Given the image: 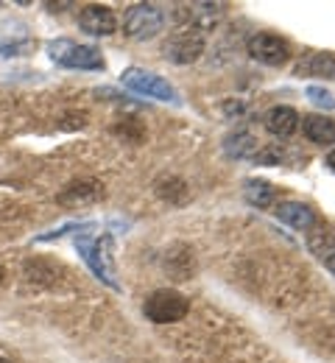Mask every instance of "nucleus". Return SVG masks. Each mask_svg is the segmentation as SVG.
<instances>
[{"mask_svg": "<svg viewBox=\"0 0 335 363\" xmlns=\"http://www.w3.org/2000/svg\"><path fill=\"white\" fill-rule=\"evenodd\" d=\"M76 249L81 255V260L90 266V272L96 274L103 285H109L112 291H120V282L115 279V255H112V238L109 235H101L93 238L87 232L76 235Z\"/></svg>", "mask_w": 335, "mask_h": 363, "instance_id": "f257e3e1", "label": "nucleus"}, {"mask_svg": "<svg viewBox=\"0 0 335 363\" xmlns=\"http://www.w3.org/2000/svg\"><path fill=\"white\" fill-rule=\"evenodd\" d=\"M165 28V11L157 6V3H135L126 17H123V31L126 37L145 43V40H154L159 31Z\"/></svg>", "mask_w": 335, "mask_h": 363, "instance_id": "f03ea898", "label": "nucleus"}, {"mask_svg": "<svg viewBox=\"0 0 335 363\" xmlns=\"http://www.w3.org/2000/svg\"><path fill=\"white\" fill-rule=\"evenodd\" d=\"M50 59L62 67H73V70H103L106 62L101 56V50L93 45H76L73 40H56L48 43Z\"/></svg>", "mask_w": 335, "mask_h": 363, "instance_id": "7ed1b4c3", "label": "nucleus"}, {"mask_svg": "<svg viewBox=\"0 0 335 363\" xmlns=\"http://www.w3.org/2000/svg\"><path fill=\"white\" fill-rule=\"evenodd\" d=\"M191 311V302L188 296H182L179 291H171V288H162V291H154L143 305V313L148 321L154 324H174V321H182Z\"/></svg>", "mask_w": 335, "mask_h": 363, "instance_id": "20e7f679", "label": "nucleus"}, {"mask_svg": "<svg viewBox=\"0 0 335 363\" xmlns=\"http://www.w3.org/2000/svg\"><path fill=\"white\" fill-rule=\"evenodd\" d=\"M204 37H207L204 28H198L193 23H182L165 43V59H171L176 65H191L204 53Z\"/></svg>", "mask_w": 335, "mask_h": 363, "instance_id": "39448f33", "label": "nucleus"}, {"mask_svg": "<svg viewBox=\"0 0 335 363\" xmlns=\"http://www.w3.org/2000/svg\"><path fill=\"white\" fill-rule=\"evenodd\" d=\"M123 84H126L129 90L140 92V95H148V98L179 104V92L174 90V84L165 82L162 76L151 73V70H140V67H129V70H123Z\"/></svg>", "mask_w": 335, "mask_h": 363, "instance_id": "423d86ee", "label": "nucleus"}, {"mask_svg": "<svg viewBox=\"0 0 335 363\" xmlns=\"http://www.w3.org/2000/svg\"><path fill=\"white\" fill-rule=\"evenodd\" d=\"M249 56L260 65H268V67H283L288 59H290V48L285 40L274 37V34H254L249 40Z\"/></svg>", "mask_w": 335, "mask_h": 363, "instance_id": "0eeeda50", "label": "nucleus"}, {"mask_svg": "<svg viewBox=\"0 0 335 363\" xmlns=\"http://www.w3.org/2000/svg\"><path fill=\"white\" fill-rule=\"evenodd\" d=\"M79 26H81V31H87V34H93V37H109V34H115L118 20H115V11H112L109 6L90 3V6L81 9Z\"/></svg>", "mask_w": 335, "mask_h": 363, "instance_id": "6e6552de", "label": "nucleus"}, {"mask_svg": "<svg viewBox=\"0 0 335 363\" xmlns=\"http://www.w3.org/2000/svg\"><path fill=\"white\" fill-rule=\"evenodd\" d=\"M103 196V184L96 179L73 182L59 193V204L64 207H81V204H93Z\"/></svg>", "mask_w": 335, "mask_h": 363, "instance_id": "1a4fd4ad", "label": "nucleus"}, {"mask_svg": "<svg viewBox=\"0 0 335 363\" xmlns=\"http://www.w3.org/2000/svg\"><path fill=\"white\" fill-rule=\"evenodd\" d=\"M307 249L335 274V229L330 227L307 229Z\"/></svg>", "mask_w": 335, "mask_h": 363, "instance_id": "9d476101", "label": "nucleus"}, {"mask_svg": "<svg viewBox=\"0 0 335 363\" xmlns=\"http://www.w3.org/2000/svg\"><path fill=\"white\" fill-rule=\"evenodd\" d=\"M274 216L283 224L299 229V232H307V229L316 227V213L307 204H302V201H283V204H277L274 207Z\"/></svg>", "mask_w": 335, "mask_h": 363, "instance_id": "9b49d317", "label": "nucleus"}, {"mask_svg": "<svg viewBox=\"0 0 335 363\" xmlns=\"http://www.w3.org/2000/svg\"><path fill=\"white\" fill-rule=\"evenodd\" d=\"M296 126H299V115H296V109H290V106H274V109L266 115V129L274 137H280V140H285V137L293 135Z\"/></svg>", "mask_w": 335, "mask_h": 363, "instance_id": "f8f14e48", "label": "nucleus"}, {"mask_svg": "<svg viewBox=\"0 0 335 363\" xmlns=\"http://www.w3.org/2000/svg\"><path fill=\"white\" fill-rule=\"evenodd\" d=\"M302 129H305L307 140L316 143V145H330V143H335V121L324 118V115H307L305 123H302Z\"/></svg>", "mask_w": 335, "mask_h": 363, "instance_id": "ddd939ff", "label": "nucleus"}, {"mask_svg": "<svg viewBox=\"0 0 335 363\" xmlns=\"http://www.w3.org/2000/svg\"><path fill=\"white\" fill-rule=\"evenodd\" d=\"M296 73L302 76H322V79H335V53H310L305 62H299Z\"/></svg>", "mask_w": 335, "mask_h": 363, "instance_id": "4468645a", "label": "nucleus"}, {"mask_svg": "<svg viewBox=\"0 0 335 363\" xmlns=\"http://www.w3.org/2000/svg\"><path fill=\"white\" fill-rule=\"evenodd\" d=\"M243 193H246V201L251 207H271L274 204V196H277L274 187L266 179H246Z\"/></svg>", "mask_w": 335, "mask_h": 363, "instance_id": "2eb2a0df", "label": "nucleus"}, {"mask_svg": "<svg viewBox=\"0 0 335 363\" xmlns=\"http://www.w3.org/2000/svg\"><path fill=\"white\" fill-rule=\"evenodd\" d=\"M260 148H257V140L249 135V132H238L235 137H227V154L243 160V157H254Z\"/></svg>", "mask_w": 335, "mask_h": 363, "instance_id": "dca6fc26", "label": "nucleus"}, {"mask_svg": "<svg viewBox=\"0 0 335 363\" xmlns=\"http://www.w3.org/2000/svg\"><path fill=\"white\" fill-rule=\"evenodd\" d=\"M56 266L48 263V260H34V263H28L25 266V277L31 279V282H53V277H56Z\"/></svg>", "mask_w": 335, "mask_h": 363, "instance_id": "f3484780", "label": "nucleus"}, {"mask_svg": "<svg viewBox=\"0 0 335 363\" xmlns=\"http://www.w3.org/2000/svg\"><path fill=\"white\" fill-rule=\"evenodd\" d=\"M305 95L316 104V106H322V109H335V95L330 90H324V87H319V84H310Z\"/></svg>", "mask_w": 335, "mask_h": 363, "instance_id": "a211bd4d", "label": "nucleus"}, {"mask_svg": "<svg viewBox=\"0 0 335 363\" xmlns=\"http://www.w3.org/2000/svg\"><path fill=\"white\" fill-rule=\"evenodd\" d=\"M257 165H280V160H283V151L280 148H260L254 157H251Z\"/></svg>", "mask_w": 335, "mask_h": 363, "instance_id": "6ab92c4d", "label": "nucleus"}, {"mask_svg": "<svg viewBox=\"0 0 335 363\" xmlns=\"http://www.w3.org/2000/svg\"><path fill=\"white\" fill-rule=\"evenodd\" d=\"M87 227H90V224H64V227L50 229L45 235H40L37 240H53V238H62V235H67V232H73V229H87Z\"/></svg>", "mask_w": 335, "mask_h": 363, "instance_id": "aec40b11", "label": "nucleus"}, {"mask_svg": "<svg viewBox=\"0 0 335 363\" xmlns=\"http://www.w3.org/2000/svg\"><path fill=\"white\" fill-rule=\"evenodd\" d=\"M23 50H31V43H8L0 48V56H20Z\"/></svg>", "mask_w": 335, "mask_h": 363, "instance_id": "412c9836", "label": "nucleus"}, {"mask_svg": "<svg viewBox=\"0 0 335 363\" xmlns=\"http://www.w3.org/2000/svg\"><path fill=\"white\" fill-rule=\"evenodd\" d=\"M327 165H330V171H335V148L327 154Z\"/></svg>", "mask_w": 335, "mask_h": 363, "instance_id": "4be33fe9", "label": "nucleus"}, {"mask_svg": "<svg viewBox=\"0 0 335 363\" xmlns=\"http://www.w3.org/2000/svg\"><path fill=\"white\" fill-rule=\"evenodd\" d=\"M0 363H8V361H6V358H0Z\"/></svg>", "mask_w": 335, "mask_h": 363, "instance_id": "5701e85b", "label": "nucleus"}, {"mask_svg": "<svg viewBox=\"0 0 335 363\" xmlns=\"http://www.w3.org/2000/svg\"><path fill=\"white\" fill-rule=\"evenodd\" d=\"M0 277H3V266H0Z\"/></svg>", "mask_w": 335, "mask_h": 363, "instance_id": "b1692460", "label": "nucleus"}]
</instances>
